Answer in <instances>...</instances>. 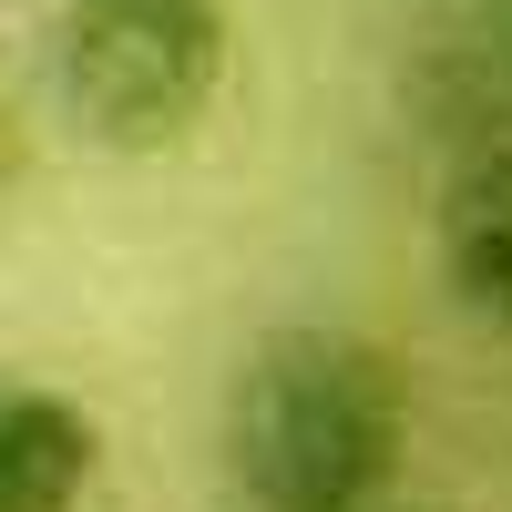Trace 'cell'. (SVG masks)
<instances>
[{
	"label": "cell",
	"instance_id": "obj_5",
	"mask_svg": "<svg viewBox=\"0 0 512 512\" xmlns=\"http://www.w3.org/2000/svg\"><path fill=\"white\" fill-rule=\"evenodd\" d=\"M431 103L461 144L512 134V0H482L451 41H431Z\"/></svg>",
	"mask_w": 512,
	"mask_h": 512
},
{
	"label": "cell",
	"instance_id": "obj_3",
	"mask_svg": "<svg viewBox=\"0 0 512 512\" xmlns=\"http://www.w3.org/2000/svg\"><path fill=\"white\" fill-rule=\"evenodd\" d=\"M431 236H441V287L461 297V318L512 338V134H492L451 164Z\"/></svg>",
	"mask_w": 512,
	"mask_h": 512
},
{
	"label": "cell",
	"instance_id": "obj_2",
	"mask_svg": "<svg viewBox=\"0 0 512 512\" xmlns=\"http://www.w3.org/2000/svg\"><path fill=\"white\" fill-rule=\"evenodd\" d=\"M226 52V0H62L52 11V82L72 123L113 154L195 134L226 82Z\"/></svg>",
	"mask_w": 512,
	"mask_h": 512
},
{
	"label": "cell",
	"instance_id": "obj_4",
	"mask_svg": "<svg viewBox=\"0 0 512 512\" xmlns=\"http://www.w3.org/2000/svg\"><path fill=\"white\" fill-rule=\"evenodd\" d=\"M103 472L93 410L52 379H0V512H82Z\"/></svg>",
	"mask_w": 512,
	"mask_h": 512
},
{
	"label": "cell",
	"instance_id": "obj_1",
	"mask_svg": "<svg viewBox=\"0 0 512 512\" xmlns=\"http://www.w3.org/2000/svg\"><path fill=\"white\" fill-rule=\"evenodd\" d=\"M410 451V390L390 349L349 328H287L226 400V461L256 512H379Z\"/></svg>",
	"mask_w": 512,
	"mask_h": 512
},
{
	"label": "cell",
	"instance_id": "obj_6",
	"mask_svg": "<svg viewBox=\"0 0 512 512\" xmlns=\"http://www.w3.org/2000/svg\"><path fill=\"white\" fill-rule=\"evenodd\" d=\"M11 175H21V134H11V113H0V195H11Z\"/></svg>",
	"mask_w": 512,
	"mask_h": 512
}]
</instances>
